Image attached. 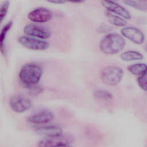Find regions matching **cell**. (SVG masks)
<instances>
[{
  "instance_id": "6da1fadb",
  "label": "cell",
  "mask_w": 147,
  "mask_h": 147,
  "mask_svg": "<svg viewBox=\"0 0 147 147\" xmlns=\"http://www.w3.org/2000/svg\"><path fill=\"white\" fill-rule=\"evenodd\" d=\"M42 74L43 70L40 65L36 63H28L22 66L18 75L24 86L32 87L39 83Z\"/></svg>"
},
{
  "instance_id": "7a4b0ae2",
  "label": "cell",
  "mask_w": 147,
  "mask_h": 147,
  "mask_svg": "<svg viewBox=\"0 0 147 147\" xmlns=\"http://www.w3.org/2000/svg\"><path fill=\"white\" fill-rule=\"evenodd\" d=\"M126 45L125 38L119 34L110 33L99 42L100 51L106 55H115L123 49Z\"/></svg>"
},
{
  "instance_id": "3957f363",
  "label": "cell",
  "mask_w": 147,
  "mask_h": 147,
  "mask_svg": "<svg viewBox=\"0 0 147 147\" xmlns=\"http://www.w3.org/2000/svg\"><path fill=\"white\" fill-rule=\"evenodd\" d=\"M123 69L117 65H108L100 73V79L103 83L108 86H115L118 84L123 77Z\"/></svg>"
},
{
  "instance_id": "277c9868",
  "label": "cell",
  "mask_w": 147,
  "mask_h": 147,
  "mask_svg": "<svg viewBox=\"0 0 147 147\" xmlns=\"http://www.w3.org/2000/svg\"><path fill=\"white\" fill-rule=\"evenodd\" d=\"M18 41L24 48L34 51H45L49 48V42L46 40L24 35L20 37Z\"/></svg>"
},
{
  "instance_id": "5b68a950",
  "label": "cell",
  "mask_w": 147,
  "mask_h": 147,
  "mask_svg": "<svg viewBox=\"0 0 147 147\" xmlns=\"http://www.w3.org/2000/svg\"><path fill=\"white\" fill-rule=\"evenodd\" d=\"M9 105L13 111L22 113L29 110L32 103L30 99L24 95L14 94L9 99Z\"/></svg>"
},
{
  "instance_id": "8992f818",
  "label": "cell",
  "mask_w": 147,
  "mask_h": 147,
  "mask_svg": "<svg viewBox=\"0 0 147 147\" xmlns=\"http://www.w3.org/2000/svg\"><path fill=\"white\" fill-rule=\"evenodd\" d=\"M25 35L46 40L50 37L51 31L47 27L37 23H32L26 25L24 28Z\"/></svg>"
},
{
  "instance_id": "52a82bcc",
  "label": "cell",
  "mask_w": 147,
  "mask_h": 147,
  "mask_svg": "<svg viewBox=\"0 0 147 147\" xmlns=\"http://www.w3.org/2000/svg\"><path fill=\"white\" fill-rule=\"evenodd\" d=\"M28 19L34 23L40 24L49 21L53 17L51 10L45 7H38L30 11L27 16Z\"/></svg>"
},
{
  "instance_id": "ba28073f",
  "label": "cell",
  "mask_w": 147,
  "mask_h": 147,
  "mask_svg": "<svg viewBox=\"0 0 147 147\" xmlns=\"http://www.w3.org/2000/svg\"><path fill=\"white\" fill-rule=\"evenodd\" d=\"M121 35L134 44L140 45L145 41V34L140 29L132 26H125L121 30Z\"/></svg>"
},
{
  "instance_id": "9c48e42d",
  "label": "cell",
  "mask_w": 147,
  "mask_h": 147,
  "mask_svg": "<svg viewBox=\"0 0 147 147\" xmlns=\"http://www.w3.org/2000/svg\"><path fill=\"white\" fill-rule=\"evenodd\" d=\"M36 132L44 137H54L63 135L62 128L54 124H44L34 127Z\"/></svg>"
},
{
  "instance_id": "30bf717a",
  "label": "cell",
  "mask_w": 147,
  "mask_h": 147,
  "mask_svg": "<svg viewBox=\"0 0 147 147\" xmlns=\"http://www.w3.org/2000/svg\"><path fill=\"white\" fill-rule=\"evenodd\" d=\"M102 3L107 11L121 16L126 20L131 19V16L130 12L117 2L102 0Z\"/></svg>"
},
{
  "instance_id": "8fae6325",
  "label": "cell",
  "mask_w": 147,
  "mask_h": 147,
  "mask_svg": "<svg viewBox=\"0 0 147 147\" xmlns=\"http://www.w3.org/2000/svg\"><path fill=\"white\" fill-rule=\"evenodd\" d=\"M54 118L53 113L48 110L38 111L29 116L27 120L30 123L36 125H44L51 122Z\"/></svg>"
},
{
  "instance_id": "7c38bea8",
  "label": "cell",
  "mask_w": 147,
  "mask_h": 147,
  "mask_svg": "<svg viewBox=\"0 0 147 147\" xmlns=\"http://www.w3.org/2000/svg\"><path fill=\"white\" fill-rule=\"evenodd\" d=\"M71 141L68 137H64L63 135L54 137H44V139L38 141L37 146H71Z\"/></svg>"
},
{
  "instance_id": "4fadbf2b",
  "label": "cell",
  "mask_w": 147,
  "mask_h": 147,
  "mask_svg": "<svg viewBox=\"0 0 147 147\" xmlns=\"http://www.w3.org/2000/svg\"><path fill=\"white\" fill-rule=\"evenodd\" d=\"M120 57L123 61L130 62L141 60L144 58V56L140 52L129 50L122 52L120 55Z\"/></svg>"
},
{
  "instance_id": "5bb4252c",
  "label": "cell",
  "mask_w": 147,
  "mask_h": 147,
  "mask_svg": "<svg viewBox=\"0 0 147 147\" xmlns=\"http://www.w3.org/2000/svg\"><path fill=\"white\" fill-rule=\"evenodd\" d=\"M106 16L109 22L117 27L123 28L126 26L127 20L123 17L107 11Z\"/></svg>"
},
{
  "instance_id": "9a60e30c",
  "label": "cell",
  "mask_w": 147,
  "mask_h": 147,
  "mask_svg": "<svg viewBox=\"0 0 147 147\" xmlns=\"http://www.w3.org/2000/svg\"><path fill=\"white\" fill-rule=\"evenodd\" d=\"M127 70L132 75L138 76L147 70V64L143 63H134L129 65L127 67Z\"/></svg>"
},
{
  "instance_id": "2e32d148",
  "label": "cell",
  "mask_w": 147,
  "mask_h": 147,
  "mask_svg": "<svg viewBox=\"0 0 147 147\" xmlns=\"http://www.w3.org/2000/svg\"><path fill=\"white\" fill-rule=\"evenodd\" d=\"M13 25V22L10 21L7 22L2 28L1 34H0V45H1V53L4 55L5 54V44L6 38V36L7 35L8 32L11 29V26Z\"/></svg>"
},
{
  "instance_id": "e0dca14e",
  "label": "cell",
  "mask_w": 147,
  "mask_h": 147,
  "mask_svg": "<svg viewBox=\"0 0 147 147\" xmlns=\"http://www.w3.org/2000/svg\"><path fill=\"white\" fill-rule=\"evenodd\" d=\"M94 95L96 99L103 101H109L113 98V95L111 93L105 90H96L95 91Z\"/></svg>"
},
{
  "instance_id": "ac0fdd59",
  "label": "cell",
  "mask_w": 147,
  "mask_h": 147,
  "mask_svg": "<svg viewBox=\"0 0 147 147\" xmlns=\"http://www.w3.org/2000/svg\"><path fill=\"white\" fill-rule=\"evenodd\" d=\"M123 2L132 8H134L138 10H145L147 9V6L146 5L142 4L139 1L136 0H123Z\"/></svg>"
},
{
  "instance_id": "d6986e66",
  "label": "cell",
  "mask_w": 147,
  "mask_h": 147,
  "mask_svg": "<svg viewBox=\"0 0 147 147\" xmlns=\"http://www.w3.org/2000/svg\"><path fill=\"white\" fill-rule=\"evenodd\" d=\"M137 81L139 87L142 90L147 91V70L138 76Z\"/></svg>"
},
{
  "instance_id": "ffe728a7",
  "label": "cell",
  "mask_w": 147,
  "mask_h": 147,
  "mask_svg": "<svg viewBox=\"0 0 147 147\" xmlns=\"http://www.w3.org/2000/svg\"><path fill=\"white\" fill-rule=\"evenodd\" d=\"M10 7V2L9 1L6 0L4 1L1 6V9H0V18H1V22L3 21L4 18L6 17L8 11Z\"/></svg>"
},
{
  "instance_id": "44dd1931",
  "label": "cell",
  "mask_w": 147,
  "mask_h": 147,
  "mask_svg": "<svg viewBox=\"0 0 147 147\" xmlns=\"http://www.w3.org/2000/svg\"><path fill=\"white\" fill-rule=\"evenodd\" d=\"M45 1L49 3H51L53 4H57V5L64 4L67 2L66 0H45Z\"/></svg>"
},
{
  "instance_id": "7402d4cb",
  "label": "cell",
  "mask_w": 147,
  "mask_h": 147,
  "mask_svg": "<svg viewBox=\"0 0 147 147\" xmlns=\"http://www.w3.org/2000/svg\"><path fill=\"white\" fill-rule=\"evenodd\" d=\"M66 1L73 3H82L85 2L86 0H66Z\"/></svg>"
},
{
  "instance_id": "603a6c76",
  "label": "cell",
  "mask_w": 147,
  "mask_h": 147,
  "mask_svg": "<svg viewBox=\"0 0 147 147\" xmlns=\"http://www.w3.org/2000/svg\"><path fill=\"white\" fill-rule=\"evenodd\" d=\"M103 1H116V2H117L118 0H103Z\"/></svg>"
}]
</instances>
